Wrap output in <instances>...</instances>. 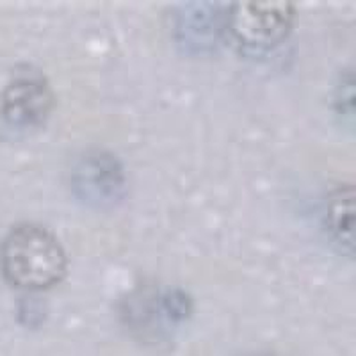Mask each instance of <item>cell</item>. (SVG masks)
<instances>
[{
    "instance_id": "obj_5",
    "label": "cell",
    "mask_w": 356,
    "mask_h": 356,
    "mask_svg": "<svg viewBox=\"0 0 356 356\" xmlns=\"http://www.w3.org/2000/svg\"><path fill=\"white\" fill-rule=\"evenodd\" d=\"M353 187H342L332 196L328 203V225L337 243L351 253L353 251Z\"/></svg>"
},
{
    "instance_id": "obj_6",
    "label": "cell",
    "mask_w": 356,
    "mask_h": 356,
    "mask_svg": "<svg viewBox=\"0 0 356 356\" xmlns=\"http://www.w3.org/2000/svg\"><path fill=\"white\" fill-rule=\"evenodd\" d=\"M251 356H271V355H251Z\"/></svg>"
},
{
    "instance_id": "obj_4",
    "label": "cell",
    "mask_w": 356,
    "mask_h": 356,
    "mask_svg": "<svg viewBox=\"0 0 356 356\" xmlns=\"http://www.w3.org/2000/svg\"><path fill=\"white\" fill-rule=\"evenodd\" d=\"M54 97L43 77L15 79L2 95V116L18 129L38 127L49 118Z\"/></svg>"
},
{
    "instance_id": "obj_1",
    "label": "cell",
    "mask_w": 356,
    "mask_h": 356,
    "mask_svg": "<svg viewBox=\"0 0 356 356\" xmlns=\"http://www.w3.org/2000/svg\"><path fill=\"white\" fill-rule=\"evenodd\" d=\"M0 271L11 287L29 292L49 291L65 280L68 259L49 228L24 222L2 241Z\"/></svg>"
},
{
    "instance_id": "obj_2",
    "label": "cell",
    "mask_w": 356,
    "mask_h": 356,
    "mask_svg": "<svg viewBox=\"0 0 356 356\" xmlns=\"http://www.w3.org/2000/svg\"><path fill=\"white\" fill-rule=\"evenodd\" d=\"M292 2H237L228 9L227 29L239 49L264 54L284 43L294 27Z\"/></svg>"
},
{
    "instance_id": "obj_3",
    "label": "cell",
    "mask_w": 356,
    "mask_h": 356,
    "mask_svg": "<svg viewBox=\"0 0 356 356\" xmlns=\"http://www.w3.org/2000/svg\"><path fill=\"white\" fill-rule=\"evenodd\" d=\"M72 184L75 195L84 202L95 205L116 203L125 191V175L114 155L93 152L77 162Z\"/></svg>"
}]
</instances>
